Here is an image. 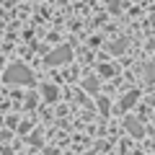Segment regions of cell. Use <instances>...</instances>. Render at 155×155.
<instances>
[{
	"label": "cell",
	"instance_id": "1",
	"mask_svg": "<svg viewBox=\"0 0 155 155\" xmlns=\"http://www.w3.org/2000/svg\"><path fill=\"white\" fill-rule=\"evenodd\" d=\"M5 83H11V85H34V75L28 72V67H23V65H8V70H5Z\"/></svg>",
	"mask_w": 155,
	"mask_h": 155
},
{
	"label": "cell",
	"instance_id": "2",
	"mask_svg": "<svg viewBox=\"0 0 155 155\" xmlns=\"http://www.w3.org/2000/svg\"><path fill=\"white\" fill-rule=\"evenodd\" d=\"M70 60H72V49L67 44H62L60 49H54L52 54H47V65H52V67L54 65H65V62H70Z\"/></svg>",
	"mask_w": 155,
	"mask_h": 155
},
{
	"label": "cell",
	"instance_id": "3",
	"mask_svg": "<svg viewBox=\"0 0 155 155\" xmlns=\"http://www.w3.org/2000/svg\"><path fill=\"white\" fill-rule=\"evenodd\" d=\"M124 127H127V132L132 134V137H145V127L140 119H132V116H127L124 119Z\"/></svg>",
	"mask_w": 155,
	"mask_h": 155
},
{
	"label": "cell",
	"instance_id": "4",
	"mask_svg": "<svg viewBox=\"0 0 155 155\" xmlns=\"http://www.w3.org/2000/svg\"><path fill=\"white\" fill-rule=\"evenodd\" d=\"M137 98H140V91H129V93H124V96H122V101H119V109L127 111L129 106L137 104Z\"/></svg>",
	"mask_w": 155,
	"mask_h": 155
},
{
	"label": "cell",
	"instance_id": "5",
	"mask_svg": "<svg viewBox=\"0 0 155 155\" xmlns=\"http://www.w3.org/2000/svg\"><path fill=\"white\" fill-rule=\"evenodd\" d=\"M142 78L147 80V83H155V62L145 65V70H142Z\"/></svg>",
	"mask_w": 155,
	"mask_h": 155
},
{
	"label": "cell",
	"instance_id": "6",
	"mask_svg": "<svg viewBox=\"0 0 155 155\" xmlns=\"http://www.w3.org/2000/svg\"><path fill=\"white\" fill-rule=\"evenodd\" d=\"M83 88L91 91V93H98V80H96V78H85V80H83Z\"/></svg>",
	"mask_w": 155,
	"mask_h": 155
},
{
	"label": "cell",
	"instance_id": "7",
	"mask_svg": "<svg viewBox=\"0 0 155 155\" xmlns=\"http://www.w3.org/2000/svg\"><path fill=\"white\" fill-rule=\"evenodd\" d=\"M41 93H44V98H47V101H54L57 96H60V93H57V88H54V85H44V91H41Z\"/></svg>",
	"mask_w": 155,
	"mask_h": 155
},
{
	"label": "cell",
	"instance_id": "8",
	"mask_svg": "<svg viewBox=\"0 0 155 155\" xmlns=\"http://www.w3.org/2000/svg\"><path fill=\"white\" fill-rule=\"evenodd\" d=\"M124 49H127V41H124V39H122V41H114V44H111V52H114V54H119V52H124Z\"/></svg>",
	"mask_w": 155,
	"mask_h": 155
},
{
	"label": "cell",
	"instance_id": "9",
	"mask_svg": "<svg viewBox=\"0 0 155 155\" xmlns=\"http://www.w3.org/2000/svg\"><path fill=\"white\" fill-rule=\"evenodd\" d=\"M109 11L111 13H119V11H122V0H109Z\"/></svg>",
	"mask_w": 155,
	"mask_h": 155
},
{
	"label": "cell",
	"instance_id": "10",
	"mask_svg": "<svg viewBox=\"0 0 155 155\" xmlns=\"http://www.w3.org/2000/svg\"><path fill=\"white\" fill-rule=\"evenodd\" d=\"M101 75H114V67H109V65H104V67H101Z\"/></svg>",
	"mask_w": 155,
	"mask_h": 155
},
{
	"label": "cell",
	"instance_id": "11",
	"mask_svg": "<svg viewBox=\"0 0 155 155\" xmlns=\"http://www.w3.org/2000/svg\"><path fill=\"white\" fill-rule=\"evenodd\" d=\"M101 111H104V114L109 111V101H106V98H101Z\"/></svg>",
	"mask_w": 155,
	"mask_h": 155
},
{
	"label": "cell",
	"instance_id": "12",
	"mask_svg": "<svg viewBox=\"0 0 155 155\" xmlns=\"http://www.w3.org/2000/svg\"><path fill=\"white\" fill-rule=\"evenodd\" d=\"M153 124H155V114H153Z\"/></svg>",
	"mask_w": 155,
	"mask_h": 155
}]
</instances>
